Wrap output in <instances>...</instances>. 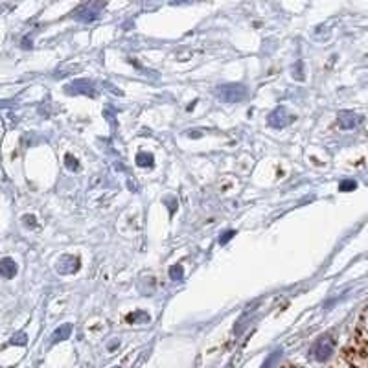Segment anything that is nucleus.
<instances>
[{"instance_id":"nucleus-15","label":"nucleus","mask_w":368,"mask_h":368,"mask_svg":"<svg viewBox=\"0 0 368 368\" xmlns=\"http://www.w3.org/2000/svg\"><path fill=\"white\" fill-rule=\"evenodd\" d=\"M234 234H236L234 230H229V232H225V234H223V236L219 237V243H221V245H225V243H227V241H229V239H230V237L234 236Z\"/></svg>"},{"instance_id":"nucleus-2","label":"nucleus","mask_w":368,"mask_h":368,"mask_svg":"<svg viewBox=\"0 0 368 368\" xmlns=\"http://www.w3.org/2000/svg\"><path fill=\"white\" fill-rule=\"evenodd\" d=\"M103 6L105 0H91V2H87V4L77 7L76 11L72 13V17L79 22H94L100 17Z\"/></svg>"},{"instance_id":"nucleus-5","label":"nucleus","mask_w":368,"mask_h":368,"mask_svg":"<svg viewBox=\"0 0 368 368\" xmlns=\"http://www.w3.org/2000/svg\"><path fill=\"white\" fill-rule=\"evenodd\" d=\"M291 122V116L287 114V109L285 107H276L274 111L269 114V125L271 127H284Z\"/></svg>"},{"instance_id":"nucleus-11","label":"nucleus","mask_w":368,"mask_h":368,"mask_svg":"<svg viewBox=\"0 0 368 368\" xmlns=\"http://www.w3.org/2000/svg\"><path fill=\"white\" fill-rule=\"evenodd\" d=\"M127 320H129V322H138V320H149V315H147V313H144V311H136L134 315H129V317H127Z\"/></svg>"},{"instance_id":"nucleus-16","label":"nucleus","mask_w":368,"mask_h":368,"mask_svg":"<svg viewBox=\"0 0 368 368\" xmlns=\"http://www.w3.org/2000/svg\"><path fill=\"white\" fill-rule=\"evenodd\" d=\"M173 4H182V2H188V0H171Z\"/></svg>"},{"instance_id":"nucleus-6","label":"nucleus","mask_w":368,"mask_h":368,"mask_svg":"<svg viewBox=\"0 0 368 368\" xmlns=\"http://www.w3.org/2000/svg\"><path fill=\"white\" fill-rule=\"evenodd\" d=\"M361 120V116H357L354 112H340L339 114V125L342 129H354V127L359 125Z\"/></svg>"},{"instance_id":"nucleus-10","label":"nucleus","mask_w":368,"mask_h":368,"mask_svg":"<svg viewBox=\"0 0 368 368\" xmlns=\"http://www.w3.org/2000/svg\"><path fill=\"white\" fill-rule=\"evenodd\" d=\"M355 188H357V182H355V181H350V179H348V181H342V182L339 184V190H340V192H352V190H355Z\"/></svg>"},{"instance_id":"nucleus-8","label":"nucleus","mask_w":368,"mask_h":368,"mask_svg":"<svg viewBox=\"0 0 368 368\" xmlns=\"http://www.w3.org/2000/svg\"><path fill=\"white\" fill-rule=\"evenodd\" d=\"M136 166H142V167L153 166V155L146 153V151H140V153L136 155Z\"/></svg>"},{"instance_id":"nucleus-1","label":"nucleus","mask_w":368,"mask_h":368,"mask_svg":"<svg viewBox=\"0 0 368 368\" xmlns=\"http://www.w3.org/2000/svg\"><path fill=\"white\" fill-rule=\"evenodd\" d=\"M215 98L221 100V101H227V103H239L247 100L249 96V89L241 83H229V85H221L214 91Z\"/></svg>"},{"instance_id":"nucleus-12","label":"nucleus","mask_w":368,"mask_h":368,"mask_svg":"<svg viewBox=\"0 0 368 368\" xmlns=\"http://www.w3.org/2000/svg\"><path fill=\"white\" fill-rule=\"evenodd\" d=\"M169 276H171V280H182V267L181 265H173V267L169 269Z\"/></svg>"},{"instance_id":"nucleus-9","label":"nucleus","mask_w":368,"mask_h":368,"mask_svg":"<svg viewBox=\"0 0 368 368\" xmlns=\"http://www.w3.org/2000/svg\"><path fill=\"white\" fill-rule=\"evenodd\" d=\"M315 352H317V355H319V359H326L328 355L332 354V344H328V342H319L317 344V348H315Z\"/></svg>"},{"instance_id":"nucleus-14","label":"nucleus","mask_w":368,"mask_h":368,"mask_svg":"<svg viewBox=\"0 0 368 368\" xmlns=\"http://www.w3.org/2000/svg\"><path fill=\"white\" fill-rule=\"evenodd\" d=\"M65 162H67V166H68V169H77V160L72 157V155H67L65 157Z\"/></svg>"},{"instance_id":"nucleus-3","label":"nucleus","mask_w":368,"mask_h":368,"mask_svg":"<svg viewBox=\"0 0 368 368\" xmlns=\"http://www.w3.org/2000/svg\"><path fill=\"white\" fill-rule=\"evenodd\" d=\"M65 92L67 94H87V96H94V87L87 79H76L74 83H68L65 87Z\"/></svg>"},{"instance_id":"nucleus-7","label":"nucleus","mask_w":368,"mask_h":368,"mask_svg":"<svg viewBox=\"0 0 368 368\" xmlns=\"http://www.w3.org/2000/svg\"><path fill=\"white\" fill-rule=\"evenodd\" d=\"M0 272L4 278H13L17 274V264H15L11 258H2L0 262Z\"/></svg>"},{"instance_id":"nucleus-4","label":"nucleus","mask_w":368,"mask_h":368,"mask_svg":"<svg viewBox=\"0 0 368 368\" xmlns=\"http://www.w3.org/2000/svg\"><path fill=\"white\" fill-rule=\"evenodd\" d=\"M77 269H79V260L76 256H72V254H65L57 262V271L61 274H70V272L77 271Z\"/></svg>"},{"instance_id":"nucleus-13","label":"nucleus","mask_w":368,"mask_h":368,"mask_svg":"<svg viewBox=\"0 0 368 368\" xmlns=\"http://www.w3.org/2000/svg\"><path fill=\"white\" fill-rule=\"evenodd\" d=\"M70 334V324H65V326L61 328V330H57V334H56V339H67Z\"/></svg>"}]
</instances>
